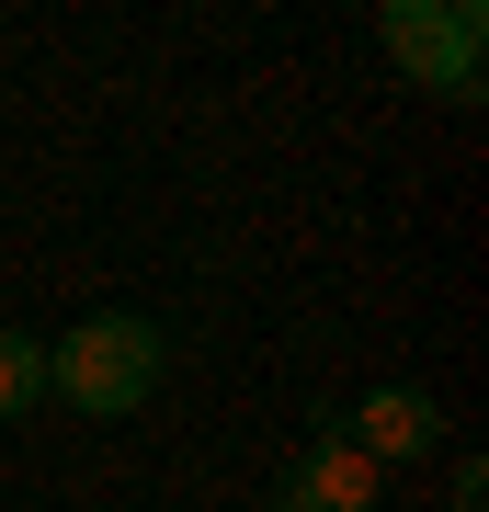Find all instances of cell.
Returning a JSON list of instances; mask_svg holds the SVG:
<instances>
[{
  "label": "cell",
  "instance_id": "6da1fadb",
  "mask_svg": "<svg viewBox=\"0 0 489 512\" xmlns=\"http://www.w3.org/2000/svg\"><path fill=\"white\" fill-rule=\"evenodd\" d=\"M46 387H57L69 410H91V421L137 410L148 387H160V330H148L137 308H114V319H80L69 342L46 353Z\"/></svg>",
  "mask_w": 489,
  "mask_h": 512
},
{
  "label": "cell",
  "instance_id": "7a4b0ae2",
  "mask_svg": "<svg viewBox=\"0 0 489 512\" xmlns=\"http://www.w3.org/2000/svg\"><path fill=\"white\" fill-rule=\"evenodd\" d=\"M387 57L444 103H478V46H489V12L478 0H387Z\"/></svg>",
  "mask_w": 489,
  "mask_h": 512
},
{
  "label": "cell",
  "instance_id": "3957f363",
  "mask_svg": "<svg viewBox=\"0 0 489 512\" xmlns=\"http://www.w3.org/2000/svg\"><path fill=\"white\" fill-rule=\"evenodd\" d=\"M273 512H376V467L353 456L342 433H319L308 456L285 467V490H273Z\"/></svg>",
  "mask_w": 489,
  "mask_h": 512
},
{
  "label": "cell",
  "instance_id": "277c9868",
  "mask_svg": "<svg viewBox=\"0 0 489 512\" xmlns=\"http://www.w3.org/2000/svg\"><path fill=\"white\" fill-rule=\"evenodd\" d=\"M433 433H444V410L421 399V387H376V399L353 410V433H342V444H353L364 467H387V456H421Z\"/></svg>",
  "mask_w": 489,
  "mask_h": 512
},
{
  "label": "cell",
  "instance_id": "5b68a950",
  "mask_svg": "<svg viewBox=\"0 0 489 512\" xmlns=\"http://www.w3.org/2000/svg\"><path fill=\"white\" fill-rule=\"evenodd\" d=\"M46 399V342H23V330H0V421H23Z\"/></svg>",
  "mask_w": 489,
  "mask_h": 512
}]
</instances>
